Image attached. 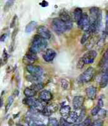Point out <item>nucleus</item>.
Wrapping results in <instances>:
<instances>
[{"label":"nucleus","mask_w":108,"mask_h":126,"mask_svg":"<svg viewBox=\"0 0 108 126\" xmlns=\"http://www.w3.org/2000/svg\"><path fill=\"white\" fill-rule=\"evenodd\" d=\"M104 125V121L101 119H98L91 124L90 126H103Z\"/></svg>","instance_id":"obj_33"},{"label":"nucleus","mask_w":108,"mask_h":126,"mask_svg":"<svg viewBox=\"0 0 108 126\" xmlns=\"http://www.w3.org/2000/svg\"><path fill=\"white\" fill-rule=\"evenodd\" d=\"M53 98V95L48 90H43L39 93V99L43 102H50Z\"/></svg>","instance_id":"obj_13"},{"label":"nucleus","mask_w":108,"mask_h":126,"mask_svg":"<svg viewBox=\"0 0 108 126\" xmlns=\"http://www.w3.org/2000/svg\"><path fill=\"white\" fill-rule=\"evenodd\" d=\"M8 52L6 51V49H4L3 52V61L4 62V64L7 63L8 59Z\"/></svg>","instance_id":"obj_35"},{"label":"nucleus","mask_w":108,"mask_h":126,"mask_svg":"<svg viewBox=\"0 0 108 126\" xmlns=\"http://www.w3.org/2000/svg\"><path fill=\"white\" fill-rule=\"evenodd\" d=\"M78 117L79 115L76 112H70L69 115L67 116V117L65 119V120L68 124H74L75 122H77Z\"/></svg>","instance_id":"obj_17"},{"label":"nucleus","mask_w":108,"mask_h":126,"mask_svg":"<svg viewBox=\"0 0 108 126\" xmlns=\"http://www.w3.org/2000/svg\"><path fill=\"white\" fill-rule=\"evenodd\" d=\"M108 83V70L102 72V75L101 76V81H100L99 86L101 88H104L107 86Z\"/></svg>","instance_id":"obj_18"},{"label":"nucleus","mask_w":108,"mask_h":126,"mask_svg":"<svg viewBox=\"0 0 108 126\" xmlns=\"http://www.w3.org/2000/svg\"><path fill=\"white\" fill-rule=\"evenodd\" d=\"M82 10L80 8H76L75 9L74 12V20L76 22H78L79 20L81 18L82 15Z\"/></svg>","instance_id":"obj_24"},{"label":"nucleus","mask_w":108,"mask_h":126,"mask_svg":"<svg viewBox=\"0 0 108 126\" xmlns=\"http://www.w3.org/2000/svg\"><path fill=\"white\" fill-rule=\"evenodd\" d=\"M27 71L31 75L36 76H41L44 74V71L39 66L35 65H28L27 67Z\"/></svg>","instance_id":"obj_7"},{"label":"nucleus","mask_w":108,"mask_h":126,"mask_svg":"<svg viewBox=\"0 0 108 126\" xmlns=\"http://www.w3.org/2000/svg\"><path fill=\"white\" fill-rule=\"evenodd\" d=\"M18 126H24V125L23 124H18Z\"/></svg>","instance_id":"obj_45"},{"label":"nucleus","mask_w":108,"mask_h":126,"mask_svg":"<svg viewBox=\"0 0 108 126\" xmlns=\"http://www.w3.org/2000/svg\"><path fill=\"white\" fill-rule=\"evenodd\" d=\"M6 34H5V33H4V34L2 35L0 37V41L1 42L4 41V40H5V39H6Z\"/></svg>","instance_id":"obj_42"},{"label":"nucleus","mask_w":108,"mask_h":126,"mask_svg":"<svg viewBox=\"0 0 108 126\" xmlns=\"http://www.w3.org/2000/svg\"><path fill=\"white\" fill-rule=\"evenodd\" d=\"M48 126H58L59 122L55 118L50 117L48 119Z\"/></svg>","instance_id":"obj_28"},{"label":"nucleus","mask_w":108,"mask_h":126,"mask_svg":"<svg viewBox=\"0 0 108 126\" xmlns=\"http://www.w3.org/2000/svg\"></svg>","instance_id":"obj_47"},{"label":"nucleus","mask_w":108,"mask_h":126,"mask_svg":"<svg viewBox=\"0 0 108 126\" xmlns=\"http://www.w3.org/2000/svg\"><path fill=\"white\" fill-rule=\"evenodd\" d=\"M84 62H83L82 59V58H81V59L79 60L78 63H77V67L78 68V69H82L83 67H84Z\"/></svg>","instance_id":"obj_37"},{"label":"nucleus","mask_w":108,"mask_h":126,"mask_svg":"<svg viewBox=\"0 0 108 126\" xmlns=\"http://www.w3.org/2000/svg\"><path fill=\"white\" fill-rule=\"evenodd\" d=\"M61 86L64 90H67L69 87V82L66 79H62L61 80Z\"/></svg>","instance_id":"obj_31"},{"label":"nucleus","mask_w":108,"mask_h":126,"mask_svg":"<svg viewBox=\"0 0 108 126\" xmlns=\"http://www.w3.org/2000/svg\"><path fill=\"white\" fill-rule=\"evenodd\" d=\"M85 108H82L81 111V113H80L78 117L77 122L80 123V122H82V121L83 120V119H84V117H85Z\"/></svg>","instance_id":"obj_27"},{"label":"nucleus","mask_w":108,"mask_h":126,"mask_svg":"<svg viewBox=\"0 0 108 126\" xmlns=\"http://www.w3.org/2000/svg\"><path fill=\"white\" fill-rule=\"evenodd\" d=\"M37 25V23L35 21H31L25 27V32L27 33H30L33 31Z\"/></svg>","instance_id":"obj_21"},{"label":"nucleus","mask_w":108,"mask_h":126,"mask_svg":"<svg viewBox=\"0 0 108 126\" xmlns=\"http://www.w3.org/2000/svg\"><path fill=\"white\" fill-rule=\"evenodd\" d=\"M14 0H8L7 1H6V4H5V5H4V11H6V12L8 11L11 8V6H12V5L14 4Z\"/></svg>","instance_id":"obj_30"},{"label":"nucleus","mask_w":108,"mask_h":126,"mask_svg":"<svg viewBox=\"0 0 108 126\" xmlns=\"http://www.w3.org/2000/svg\"><path fill=\"white\" fill-rule=\"evenodd\" d=\"M101 13V10L97 7H92L90 9V22H95L99 15Z\"/></svg>","instance_id":"obj_14"},{"label":"nucleus","mask_w":108,"mask_h":126,"mask_svg":"<svg viewBox=\"0 0 108 126\" xmlns=\"http://www.w3.org/2000/svg\"><path fill=\"white\" fill-rule=\"evenodd\" d=\"M13 124H14V123H13V120H12V119H10V120H9V122H8L9 126H13Z\"/></svg>","instance_id":"obj_43"},{"label":"nucleus","mask_w":108,"mask_h":126,"mask_svg":"<svg viewBox=\"0 0 108 126\" xmlns=\"http://www.w3.org/2000/svg\"><path fill=\"white\" fill-rule=\"evenodd\" d=\"M85 101V98L84 96H75L73 98L72 105L74 107V109L75 110H79L81 109L82 107L84 102Z\"/></svg>","instance_id":"obj_12"},{"label":"nucleus","mask_w":108,"mask_h":126,"mask_svg":"<svg viewBox=\"0 0 108 126\" xmlns=\"http://www.w3.org/2000/svg\"><path fill=\"white\" fill-rule=\"evenodd\" d=\"M94 75H95V69L94 67L91 66V67H89L84 73H82L80 75L79 79L80 81L82 83H89L93 79Z\"/></svg>","instance_id":"obj_4"},{"label":"nucleus","mask_w":108,"mask_h":126,"mask_svg":"<svg viewBox=\"0 0 108 126\" xmlns=\"http://www.w3.org/2000/svg\"><path fill=\"white\" fill-rule=\"evenodd\" d=\"M52 27L54 31L58 35L62 34L67 30L66 23L62 21L59 18H56L52 20Z\"/></svg>","instance_id":"obj_3"},{"label":"nucleus","mask_w":108,"mask_h":126,"mask_svg":"<svg viewBox=\"0 0 108 126\" xmlns=\"http://www.w3.org/2000/svg\"><path fill=\"white\" fill-rule=\"evenodd\" d=\"M44 87V85L43 83H41V82H39V83H33V85H31L30 88H32L33 90L35 91L36 92H39V91L41 90Z\"/></svg>","instance_id":"obj_25"},{"label":"nucleus","mask_w":108,"mask_h":126,"mask_svg":"<svg viewBox=\"0 0 108 126\" xmlns=\"http://www.w3.org/2000/svg\"><path fill=\"white\" fill-rule=\"evenodd\" d=\"M3 105V100L1 97L0 98V108Z\"/></svg>","instance_id":"obj_44"},{"label":"nucleus","mask_w":108,"mask_h":126,"mask_svg":"<svg viewBox=\"0 0 108 126\" xmlns=\"http://www.w3.org/2000/svg\"><path fill=\"white\" fill-rule=\"evenodd\" d=\"M101 109V108L99 107L97 105L96 106L94 107L92 109V110H91V115H93V116H95V115H97L98 114L99 112Z\"/></svg>","instance_id":"obj_32"},{"label":"nucleus","mask_w":108,"mask_h":126,"mask_svg":"<svg viewBox=\"0 0 108 126\" xmlns=\"http://www.w3.org/2000/svg\"><path fill=\"white\" fill-rule=\"evenodd\" d=\"M91 34V32L90 31L84 32L82 37V39H81V43L82 44H84L86 43V42L89 39Z\"/></svg>","instance_id":"obj_26"},{"label":"nucleus","mask_w":108,"mask_h":126,"mask_svg":"<svg viewBox=\"0 0 108 126\" xmlns=\"http://www.w3.org/2000/svg\"><path fill=\"white\" fill-rule=\"evenodd\" d=\"M18 28H16L14 30H13V33L12 35V47H13V42H14V40H15L16 36L18 34Z\"/></svg>","instance_id":"obj_36"},{"label":"nucleus","mask_w":108,"mask_h":126,"mask_svg":"<svg viewBox=\"0 0 108 126\" xmlns=\"http://www.w3.org/2000/svg\"><path fill=\"white\" fill-rule=\"evenodd\" d=\"M57 53L56 52L52 49H48L45 50V53L43 55V58L47 63L54 61L55 58Z\"/></svg>","instance_id":"obj_11"},{"label":"nucleus","mask_w":108,"mask_h":126,"mask_svg":"<svg viewBox=\"0 0 108 126\" xmlns=\"http://www.w3.org/2000/svg\"><path fill=\"white\" fill-rule=\"evenodd\" d=\"M14 97L12 95V96H10L8 98V101H7V103H6V112H8V110H9L10 107H11L12 104H13V102H14Z\"/></svg>","instance_id":"obj_29"},{"label":"nucleus","mask_w":108,"mask_h":126,"mask_svg":"<svg viewBox=\"0 0 108 126\" xmlns=\"http://www.w3.org/2000/svg\"><path fill=\"white\" fill-rule=\"evenodd\" d=\"M26 79L28 81L31 82L32 83H39V82H41L42 80V78L41 76H33V75H27L26 76Z\"/></svg>","instance_id":"obj_20"},{"label":"nucleus","mask_w":108,"mask_h":126,"mask_svg":"<svg viewBox=\"0 0 108 126\" xmlns=\"http://www.w3.org/2000/svg\"><path fill=\"white\" fill-rule=\"evenodd\" d=\"M2 64V59H0V66Z\"/></svg>","instance_id":"obj_46"},{"label":"nucleus","mask_w":108,"mask_h":126,"mask_svg":"<svg viewBox=\"0 0 108 126\" xmlns=\"http://www.w3.org/2000/svg\"><path fill=\"white\" fill-rule=\"evenodd\" d=\"M58 109V105L56 103H52L47 105L45 109L42 111V113L45 116H49L52 113L57 112Z\"/></svg>","instance_id":"obj_9"},{"label":"nucleus","mask_w":108,"mask_h":126,"mask_svg":"<svg viewBox=\"0 0 108 126\" xmlns=\"http://www.w3.org/2000/svg\"><path fill=\"white\" fill-rule=\"evenodd\" d=\"M23 93H24L25 96L27 98H30L34 97L36 95V94H37V92L35 90H33V89L31 88L28 87L25 89Z\"/></svg>","instance_id":"obj_23"},{"label":"nucleus","mask_w":108,"mask_h":126,"mask_svg":"<svg viewBox=\"0 0 108 126\" xmlns=\"http://www.w3.org/2000/svg\"><path fill=\"white\" fill-rule=\"evenodd\" d=\"M80 126H89L91 124V119L89 117H87L82 122H81Z\"/></svg>","instance_id":"obj_34"},{"label":"nucleus","mask_w":108,"mask_h":126,"mask_svg":"<svg viewBox=\"0 0 108 126\" xmlns=\"http://www.w3.org/2000/svg\"><path fill=\"white\" fill-rule=\"evenodd\" d=\"M16 20H17V16L14 15V17L13 18L11 24H10V28H13L14 27V26L16 25Z\"/></svg>","instance_id":"obj_38"},{"label":"nucleus","mask_w":108,"mask_h":126,"mask_svg":"<svg viewBox=\"0 0 108 126\" xmlns=\"http://www.w3.org/2000/svg\"><path fill=\"white\" fill-rule=\"evenodd\" d=\"M108 50L104 52L102 59L99 63V66L102 69V72L108 70Z\"/></svg>","instance_id":"obj_16"},{"label":"nucleus","mask_w":108,"mask_h":126,"mask_svg":"<svg viewBox=\"0 0 108 126\" xmlns=\"http://www.w3.org/2000/svg\"><path fill=\"white\" fill-rule=\"evenodd\" d=\"M97 105L101 108H102V107L104 106V102H103V100H102V99H99V100L98 103H97Z\"/></svg>","instance_id":"obj_40"},{"label":"nucleus","mask_w":108,"mask_h":126,"mask_svg":"<svg viewBox=\"0 0 108 126\" xmlns=\"http://www.w3.org/2000/svg\"><path fill=\"white\" fill-rule=\"evenodd\" d=\"M47 46V42L45 39L41 38L39 35H36L31 42L29 50L37 54L43 51Z\"/></svg>","instance_id":"obj_1"},{"label":"nucleus","mask_w":108,"mask_h":126,"mask_svg":"<svg viewBox=\"0 0 108 126\" xmlns=\"http://www.w3.org/2000/svg\"><path fill=\"white\" fill-rule=\"evenodd\" d=\"M77 25L79 27L82 29L84 32L90 31V18L89 16L86 13L82 14L77 22Z\"/></svg>","instance_id":"obj_5"},{"label":"nucleus","mask_w":108,"mask_h":126,"mask_svg":"<svg viewBox=\"0 0 108 126\" xmlns=\"http://www.w3.org/2000/svg\"><path fill=\"white\" fill-rule=\"evenodd\" d=\"M59 18L63 21L64 22H69L71 20L70 16L68 12L66 10H62L60 13V18Z\"/></svg>","instance_id":"obj_22"},{"label":"nucleus","mask_w":108,"mask_h":126,"mask_svg":"<svg viewBox=\"0 0 108 126\" xmlns=\"http://www.w3.org/2000/svg\"><path fill=\"white\" fill-rule=\"evenodd\" d=\"M37 33L39 36H40L43 39L47 40L50 39L52 37V34L49 29L45 26L41 25L38 27L37 29Z\"/></svg>","instance_id":"obj_10"},{"label":"nucleus","mask_w":108,"mask_h":126,"mask_svg":"<svg viewBox=\"0 0 108 126\" xmlns=\"http://www.w3.org/2000/svg\"><path fill=\"white\" fill-rule=\"evenodd\" d=\"M23 103L28 105L31 109H35L39 112H42L47 104L45 102L35 97L26 98L23 100Z\"/></svg>","instance_id":"obj_2"},{"label":"nucleus","mask_w":108,"mask_h":126,"mask_svg":"<svg viewBox=\"0 0 108 126\" xmlns=\"http://www.w3.org/2000/svg\"><path fill=\"white\" fill-rule=\"evenodd\" d=\"M97 57V52L94 50H90L81 57L84 62V64H93Z\"/></svg>","instance_id":"obj_6"},{"label":"nucleus","mask_w":108,"mask_h":126,"mask_svg":"<svg viewBox=\"0 0 108 126\" xmlns=\"http://www.w3.org/2000/svg\"><path fill=\"white\" fill-rule=\"evenodd\" d=\"M85 93L87 97L91 100H94L96 97L97 89L94 86H89L85 89Z\"/></svg>","instance_id":"obj_15"},{"label":"nucleus","mask_w":108,"mask_h":126,"mask_svg":"<svg viewBox=\"0 0 108 126\" xmlns=\"http://www.w3.org/2000/svg\"><path fill=\"white\" fill-rule=\"evenodd\" d=\"M40 5H41V6H43V7H46V6H48V3H47V2L46 1H43L41 2V3H40Z\"/></svg>","instance_id":"obj_41"},{"label":"nucleus","mask_w":108,"mask_h":126,"mask_svg":"<svg viewBox=\"0 0 108 126\" xmlns=\"http://www.w3.org/2000/svg\"><path fill=\"white\" fill-rule=\"evenodd\" d=\"M70 110H71L70 107L68 106V105H64V106H62L60 108V113L63 119H65L67 117V116L69 115L70 112H71Z\"/></svg>","instance_id":"obj_19"},{"label":"nucleus","mask_w":108,"mask_h":126,"mask_svg":"<svg viewBox=\"0 0 108 126\" xmlns=\"http://www.w3.org/2000/svg\"><path fill=\"white\" fill-rule=\"evenodd\" d=\"M106 111L105 110H102V109H101L99 112L98 114H99L101 116H102L103 117H104L106 115Z\"/></svg>","instance_id":"obj_39"},{"label":"nucleus","mask_w":108,"mask_h":126,"mask_svg":"<svg viewBox=\"0 0 108 126\" xmlns=\"http://www.w3.org/2000/svg\"><path fill=\"white\" fill-rule=\"evenodd\" d=\"M37 59H38V57H37V54L29 50L23 57V63L27 64L28 66V65L32 64Z\"/></svg>","instance_id":"obj_8"}]
</instances>
